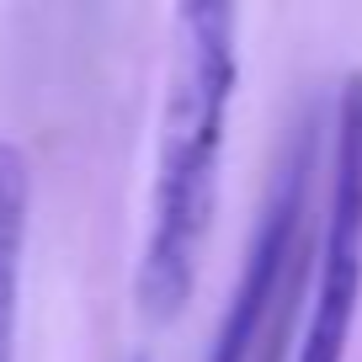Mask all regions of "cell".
<instances>
[{"mask_svg": "<svg viewBox=\"0 0 362 362\" xmlns=\"http://www.w3.org/2000/svg\"><path fill=\"white\" fill-rule=\"evenodd\" d=\"M362 304V69L341 80L330 123V197L298 362H346Z\"/></svg>", "mask_w": 362, "mask_h": 362, "instance_id": "3957f363", "label": "cell"}, {"mask_svg": "<svg viewBox=\"0 0 362 362\" xmlns=\"http://www.w3.org/2000/svg\"><path fill=\"white\" fill-rule=\"evenodd\" d=\"M33 176L16 144H0V362H16V320H22V256Z\"/></svg>", "mask_w": 362, "mask_h": 362, "instance_id": "277c9868", "label": "cell"}, {"mask_svg": "<svg viewBox=\"0 0 362 362\" xmlns=\"http://www.w3.org/2000/svg\"><path fill=\"white\" fill-rule=\"evenodd\" d=\"M320 155V134L315 117L293 128L283 160L272 170V187L261 197L256 229H250L245 261H240V277L229 288V304L218 315L214 346H208V362H250L261 346V336L272 330V315H277V298L293 288V261L304 250V214H309V170H315Z\"/></svg>", "mask_w": 362, "mask_h": 362, "instance_id": "7a4b0ae2", "label": "cell"}, {"mask_svg": "<svg viewBox=\"0 0 362 362\" xmlns=\"http://www.w3.org/2000/svg\"><path fill=\"white\" fill-rule=\"evenodd\" d=\"M235 6L187 0L176 11V48L160 107V149L149 181V224L139 245L134 298L149 325H170L197 288V261L218 203L229 102L240 86Z\"/></svg>", "mask_w": 362, "mask_h": 362, "instance_id": "6da1fadb", "label": "cell"}]
</instances>
